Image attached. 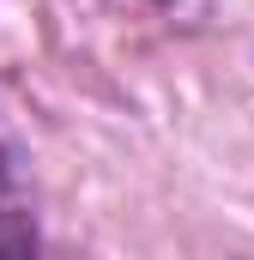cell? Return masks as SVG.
<instances>
[{
	"instance_id": "1",
	"label": "cell",
	"mask_w": 254,
	"mask_h": 260,
	"mask_svg": "<svg viewBox=\"0 0 254 260\" xmlns=\"http://www.w3.org/2000/svg\"><path fill=\"white\" fill-rule=\"evenodd\" d=\"M24 254H30V230H24V212L12 194V170L0 157V260H24Z\"/></svg>"
}]
</instances>
